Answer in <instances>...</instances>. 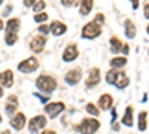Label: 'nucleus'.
Instances as JSON below:
<instances>
[{
    "mask_svg": "<svg viewBox=\"0 0 149 134\" xmlns=\"http://www.w3.org/2000/svg\"><path fill=\"white\" fill-rule=\"evenodd\" d=\"M10 10H12V6L9 5V6H8V8H6V9L3 10V17H8V15L10 14Z\"/></svg>",
    "mask_w": 149,
    "mask_h": 134,
    "instance_id": "34",
    "label": "nucleus"
},
{
    "mask_svg": "<svg viewBox=\"0 0 149 134\" xmlns=\"http://www.w3.org/2000/svg\"><path fill=\"white\" fill-rule=\"evenodd\" d=\"M36 97H37V99H40L42 103H46V101L49 100V97H43V95H40V94H36Z\"/></svg>",
    "mask_w": 149,
    "mask_h": 134,
    "instance_id": "31",
    "label": "nucleus"
},
{
    "mask_svg": "<svg viewBox=\"0 0 149 134\" xmlns=\"http://www.w3.org/2000/svg\"><path fill=\"white\" fill-rule=\"evenodd\" d=\"M45 43H46L45 36H36V37H33V40H31V43H30V48H31V51H33V52L39 54V52L43 51Z\"/></svg>",
    "mask_w": 149,
    "mask_h": 134,
    "instance_id": "9",
    "label": "nucleus"
},
{
    "mask_svg": "<svg viewBox=\"0 0 149 134\" xmlns=\"http://www.w3.org/2000/svg\"><path fill=\"white\" fill-rule=\"evenodd\" d=\"M2 134H10V133H9V131H3Z\"/></svg>",
    "mask_w": 149,
    "mask_h": 134,
    "instance_id": "40",
    "label": "nucleus"
},
{
    "mask_svg": "<svg viewBox=\"0 0 149 134\" xmlns=\"http://www.w3.org/2000/svg\"><path fill=\"white\" fill-rule=\"evenodd\" d=\"M124 27H125V36L128 39H133L136 36V27H134V22L131 19H125V24H124Z\"/></svg>",
    "mask_w": 149,
    "mask_h": 134,
    "instance_id": "19",
    "label": "nucleus"
},
{
    "mask_svg": "<svg viewBox=\"0 0 149 134\" xmlns=\"http://www.w3.org/2000/svg\"><path fill=\"white\" fill-rule=\"evenodd\" d=\"M78 55H79L78 48L74 46V45H70V46L66 48V51H64V54H63V61H66V63L74 61V60L78 58Z\"/></svg>",
    "mask_w": 149,
    "mask_h": 134,
    "instance_id": "11",
    "label": "nucleus"
},
{
    "mask_svg": "<svg viewBox=\"0 0 149 134\" xmlns=\"http://www.w3.org/2000/svg\"><path fill=\"white\" fill-rule=\"evenodd\" d=\"M19 19L18 18H10L6 22V34H5V40L6 45H14L18 40V30H19Z\"/></svg>",
    "mask_w": 149,
    "mask_h": 134,
    "instance_id": "1",
    "label": "nucleus"
},
{
    "mask_svg": "<svg viewBox=\"0 0 149 134\" xmlns=\"http://www.w3.org/2000/svg\"><path fill=\"white\" fill-rule=\"evenodd\" d=\"M46 125V118L39 115V116H34L33 119H30V124H29V131L30 134H39V131Z\"/></svg>",
    "mask_w": 149,
    "mask_h": 134,
    "instance_id": "5",
    "label": "nucleus"
},
{
    "mask_svg": "<svg viewBox=\"0 0 149 134\" xmlns=\"http://www.w3.org/2000/svg\"><path fill=\"white\" fill-rule=\"evenodd\" d=\"M98 128H100V122L97 119H84L82 124L76 127L81 134H94Z\"/></svg>",
    "mask_w": 149,
    "mask_h": 134,
    "instance_id": "4",
    "label": "nucleus"
},
{
    "mask_svg": "<svg viewBox=\"0 0 149 134\" xmlns=\"http://www.w3.org/2000/svg\"><path fill=\"white\" fill-rule=\"evenodd\" d=\"M66 109V104L64 103H61V101H57V103H51V104H46L45 106V112L49 118H57L61 112H63Z\"/></svg>",
    "mask_w": 149,
    "mask_h": 134,
    "instance_id": "7",
    "label": "nucleus"
},
{
    "mask_svg": "<svg viewBox=\"0 0 149 134\" xmlns=\"http://www.w3.org/2000/svg\"><path fill=\"white\" fill-rule=\"evenodd\" d=\"M127 64V58L125 57H118V58H113L110 61V66L113 67V69H121Z\"/></svg>",
    "mask_w": 149,
    "mask_h": 134,
    "instance_id": "22",
    "label": "nucleus"
},
{
    "mask_svg": "<svg viewBox=\"0 0 149 134\" xmlns=\"http://www.w3.org/2000/svg\"><path fill=\"white\" fill-rule=\"evenodd\" d=\"M86 112H88L90 115H94V116H97L98 113H100V112H98V109H97L94 104H91V103L86 104Z\"/></svg>",
    "mask_w": 149,
    "mask_h": 134,
    "instance_id": "27",
    "label": "nucleus"
},
{
    "mask_svg": "<svg viewBox=\"0 0 149 134\" xmlns=\"http://www.w3.org/2000/svg\"><path fill=\"white\" fill-rule=\"evenodd\" d=\"M36 87L39 88L42 92H52L55 88H57V81L52 78V76H48V75H43V76H39L36 81Z\"/></svg>",
    "mask_w": 149,
    "mask_h": 134,
    "instance_id": "2",
    "label": "nucleus"
},
{
    "mask_svg": "<svg viewBox=\"0 0 149 134\" xmlns=\"http://www.w3.org/2000/svg\"><path fill=\"white\" fill-rule=\"evenodd\" d=\"M131 3H133V9L139 8V0H131Z\"/></svg>",
    "mask_w": 149,
    "mask_h": 134,
    "instance_id": "36",
    "label": "nucleus"
},
{
    "mask_svg": "<svg viewBox=\"0 0 149 134\" xmlns=\"http://www.w3.org/2000/svg\"><path fill=\"white\" fill-rule=\"evenodd\" d=\"M42 134H55V133H54V131H49V130H48V131H43Z\"/></svg>",
    "mask_w": 149,
    "mask_h": 134,
    "instance_id": "37",
    "label": "nucleus"
},
{
    "mask_svg": "<svg viewBox=\"0 0 149 134\" xmlns=\"http://www.w3.org/2000/svg\"><path fill=\"white\" fill-rule=\"evenodd\" d=\"M2 28H3V21L0 19V30H2Z\"/></svg>",
    "mask_w": 149,
    "mask_h": 134,
    "instance_id": "39",
    "label": "nucleus"
},
{
    "mask_svg": "<svg viewBox=\"0 0 149 134\" xmlns=\"http://www.w3.org/2000/svg\"><path fill=\"white\" fill-rule=\"evenodd\" d=\"M113 83L116 85V88L124 90L125 87H128L130 79H128V76H127L124 72H116V76H115V82H113Z\"/></svg>",
    "mask_w": 149,
    "mask_h": 134,
    "instance_id": "13",
    "label": "nucleus"
},
{
    "mask_svg": "<svg viewBox=\"0 0 149 134\" xmlns=\"http://www.w3.org/2000/svg\"><path fill=\"white\" fill-rule=\"evenodd\" d=\"M0 83H2V87L5 88H10L12 85H14V73L10 70H5L0 73Z\"/></svg>",
    "mask_w": 149,
    "mask_h": 134,
    "instance_id": "10",
    "label": "nucleus"
},
{
    "mask_svg": "<svg viewBox=\"0 0 149 134\" xmlns=\"http://www.w3.org/2000/svg\"><path fill=\"white\" fill-rule=\"evenodd\" d=\"M18 109V97L17 95H10L6 100V113L8 115H14L15 110Z\"/></svg>",
    "mask_w": 149,
    "mask_h": 134,
    "instance_id": "15",
    "label": "nucleus"
},
{
    "mask_svg": "<svg viewBox=\"0 0 149 134\" xmlns=\"http://www.w3.org/2000/svg\"><path fill=\"white\" fill-rule=\"evenodd\" d=\"M115 76H116V70H115V69L110 70V72H107L106 82H107V83H113V82H115Z\"/></svg>",
    "mask_w": 149,
    "mask_h": 134,
    "instance_id": "25",
    "label": "nucleus"
},
{
    "mask_svg": "<svg viewBox=\"0 0 149 134\" xmlns=\"http://www.w3.org/2000/svg\"><path fill=\"white\" fill-rule=\"evenodd\" d=\"M2 2H3V0H0V5H2Z\"/></svg>",
    "mask_w": 149,
    "mask_h": 134,
    "instance_id": "43",
    "label": "nucleus"
},
{
    "mask_svg": "<svg viewBox=\"0 0 149 134\" xmlns=\"http://www.w3.org/2000/svg\"><path fill=\"white\" fill-rule=\"evenodd\" d=\"M102 34V26L97 24L95 21H91L88 24H85L84 28H82V37L84 39H95Z\"/></svg>",
    "mask_w": 149,
    "mask_h": 134,
    "instance_id": "3",
    "label": "nucleus"
},
{
    "mask_svg": "<svg viewBox=\"0 0 149 134\" xmlns=\"http://www.w3.org/2000/svg\"><path fill=\"white\" fill-rule=\"evenodd\" d=\"M81 78H82V70L78 67V69H72L70 72H67L64 76V81L69 85H76V83H79Z\"/></svg>",
    "mask_w": 149,
    "mask_h": 134,
    "instance_id": "8",
    "label": "nucleus"
},
{
    "mask_svg": "<svg viewBox=\"0 0 149 134\" xmlns=\"http://www.w3.org/2000/svg\"><path fill=\"white\" fill-rule=\"evenodd\" d=\"M121 49H122L121 40H119L118 37H112V39H110V51L116 54V52H121Z\"/></svg>",
    "mask_w": 149,
    "mask_h": 134,
    "instance_id": "21",
    "label": "nucleus"
},
{
    "mask_svg": "<svg viewBox=\"0 0 149 134\" xmlns=\"http://www.w3.org/2000/svg\"><path fill=\"white\" fill-rule=\"evenodd\" d=\"M66 30H67L66 24L60 22V21H54V22L51 24V27H49V31H51L54 36H61V34H64Z\"/></svg>",
    "mask_w": 149,
    "mask_h": 134,
    "instance_id": "16",
    "label": "nucleus"
},
{
    "mask_svg": "<svg viewBox=\"0 0 149 134\" xmlns=\"http://www.w3.org/2000/svg\"><path fill=\"white\" fill-rule=\"evenodd\" d=\"M100 79H102V78H100V70H98L97 67L93 69V70L90 72L88 79H86V88H93V87H95V85H98Z\"/></svg>",
    "mask_w": 149,
    "mask_h": 134,
    "instance_id": "12",
    "label": "nucleus"
},
{
    "mask_svg": "<svg viewBox=\"0 0 149 134\" xmlns=\"http://www.w3.org/2000/svg\"><path fill=\"white\" fill-rule=\"evenodd\" d=\"M37 67H39V61H37L34 57L24 60V61H21L18 64V70L22 72V73H31V72L37 70Z\"/></svg>",
    "mask_w": 149,
    "mask_h": 134,
    "instance_id": "6",
    "label": "nucleus"
},
{
    "mask_svg": "<svg viewBox=\"0 0 149 134\" xmlns=\"http://www.w3.org/2000/svg\"><path fill=\"white\" fill-rule=\"evenodd\" d=\"M112 103H113V99L109 95V94H104L100 97V100H98V107L102 109V110H107V109H110Z\"/></svg>",
    "mask_w": 149,
    "mask_h": 134,
    "instance_id": "17",
    "label": "nucleus"
},
{
    "mask_svg": "<svg viewBox=\"0 0 149 134\" xmlns=\"http://www.w3.org/2000/svg\"><path fill=\"white\" fill-rule=\"evenodd\" d=\"M143 14H145V18H148L149 19V3L145 6V10H143Z\"/></svg>",
    "mask_w": 149,
    "mask_h": 134,
    "instance_id": "35",
    "label": "nucleus"
},
{
    "mask_svg": "<svg viewBox=\"0 0 149 134\" xmlns=\"http://www.w3.org/2000/svg\"><path fill=\"white\" fill-rule=\"evenodd\" d=\"M46 19H48V14H45V12H42V14L37 12V14L34 15V21L36 22H45Z\"/></svg>",
    "mask_w": 149,
    "mask_h": 134,
    "instance_id": "24",
    "label": "nucleus"
},
{
    "mask_svg": "<svg viewBox=\"0 0 149 134\" xmlns=\"http://www.w3.org/2000/svg\"><path fill=\"white\" fill-rule=\"evenodd\" d=\"M45 6H46V3L43 2V0H39V2H34L33 9H34V12H40V10L45 9Z\"/></svg>",
    "mask_w": 149,
    "mask_h": 134,
    "instance_id": "26",
    "label": "nucleus"
},
{
    "mask_svg": "<svg viewBox=\"0 0 149 134\" xmlns=\"http://www.w3.org/2000/svg\"><path fill=\"white\" fill-rule=\"evenodd\" d=\"M121 51H122V54H125V55H127L128 51H130V46H128V45H122V49H121Z\"/></svg>",
    "mask_w": 149,
    "mask_h": 134,
    "instance_id": "32",
    "label": "nucleus"
},
{
    "mask_svg": "<svg viewBox=\"0 0 149 134\" xmlns=\"http://www.w3.org/2000/svg\"><path fill=\"white\" fill-rule=\"evenodd\" d=\"M34 2H36V0H24V5H26L27 8H30V6L34 5Z\"/></svg>",
    "mask_w": 149,
    "mask_h": 134,
    "instance_id": "33",
    "label": "nucleus"
},
{
    "mask_svg": "<svg viewBox=\"0 0 149 134\" xmlns=\"http://www.w3.org/2000/svg\"><path fill=\"white\" fill-rule=\"evenodd\" d=\"M74 2H76V0H61V3H63L64 6H73Z\"/></svg>",
    "mask_w": 149,
    "mask_h": 134,
    "instance_id": "30",
    "label": "nucleus"
},
{
    "mask_svg": "<svg viewBox=\"0 0 149 134\" xmlns=\"http://www.w3.org/2000/svg\"><path fill=\"white\" fill-rule=\"evenodd\" d=\"M24 125H26V116H24V113H17L10 119V127L14 130H17V131L22 130Z\"/></svg>",
    "mask_w": 149,
    "mask_h": 134,
    "instance_id": "14",
    "label": "nucleus"
},
{
    "mask_svg": "<svg viewBox=\"0 0 149 134\" xmlns=\"http://www.w3.org/2000/svg\"><path fill=\"white\" fill-rule=\"evenodd\" d=\"M0 124H2V115H0Z\"/></svg>",
    "mask_w": 149,
    "mask_h": 134,
    "instance_id": "42",
    "label": "nucleus"
},
{
    "mask_svg": "<svg viewBox=\"0 0 149 134\" xmlns=\"http://www.w3.org/2000/svg\"><path fill=\"white\" fill-rule=\"evenodd\" d=\"M139 130L140 131L146 130V112H140L139 115Z\"/></svg>",
    "mask_w": 149,
    "mask_h": 134,
    "instance_id": "23",
    "label": "nucleus"
},
{
    "mask_svg": "<svg viewBox=\"0 0 149 134\" xmlns=\"http://www.w3.org/2000/svg\"><path fill=\"white\" fill-rule=\"evenodd\" d=\"M94 21H95L97 24H100V26H102V24L104 22V15H103V14H97V15H95V19H94Z\"/></svg>",
    "mask_w": 149,
    "mask_h": 134,
    "instance_id": "28",
    "label": "nucleus"
},
{
    "mask_svg": "<svg viewBox=\"0 0 149 134\" xmlns=\"http://www.w3.org/2000/svg\"><path fill=\"white\" fill-rule=\"evenodd\" d=\"M93 5H94V0H81V15L85 17V15H88L90 12L93 10Z\"/></svg>",
    "mask_w": 149,
    "mask_h": 134,
    "instance_id": "18",
    "label": "nucleus"
},
{
    "mask_svg": "<svg viewBox=\"0 0 149 134\" xmlns=\"http://www.w3.org/2000/svg\"><path fill=\"white\" fill-rule=\"evenodd\" d=\"M37 30H39V33H43V34H46V33L49 31V27H48V26H45V24H42V26H40L39 28H37Z\"/></svg>",
    "mask_w": 149,
    "mask_h": 134,
    "instance_id": "29",
    "label": "nucleus"
},
{
    "mask_svg": "<svg viewBox=\"0 0 149 134\" xmlns=\"http://www.w3.org/2000/svg\"><path fill=\"white\" fill-rule=\"evenodd\" d=\"M122 124L127 127H133V107L131 106H128L125 109V113H124V118H122Z\"/></svg>",
    "mask_w": 149,
    "mask_h": 134,
    "instance_id": "20",
    "label": "nucleus"
},
{
    "mask_svg": "<svg viewBox=\"0 0 149 134\" xmlns=\"http://www.w3.org/2000/svg\"><path fill=\"white\" fill-rule=\"evenodd\" d=\"M146 31H148V33H149V24H148V27H146Z\"/></svg>",
    "mask_w": 149,
    "mask_h": 134,
    "instance_id": "41",
    "label": "nucleus"
},
{
    "mask_svg": "<svg viewBox=\"0 0 149 134\" xmlns=\"http://www.w3.org/2000/svg\"><path fill=\"white\" fill-rule=\"evenodd\" d=\"M2 97H3V88L0 87V99H2Z\"/></svg>",
    "mask_w": 149,
    "mask_h": 134,
    "instance_id": "38",
    "label": "nucleus"
}]
</instances>
